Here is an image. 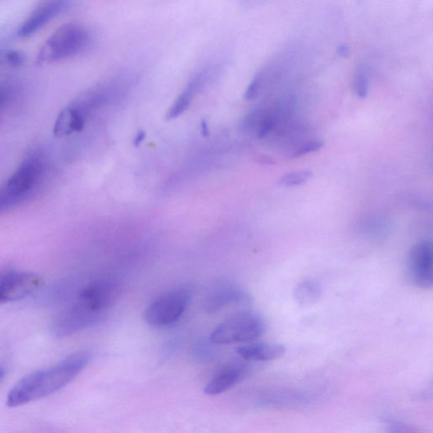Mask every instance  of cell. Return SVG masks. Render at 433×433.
Wrapping results in <instances>:
<instances>
[{"instance_id":"cb8c5ba5","label":"cell","mask_w":433,"mask_h":433,"mask_svg":"<svg viewBox=\"0 0 433 433\" xmlns=\"http://www.w3.org/2000/svg\"><path fill=\"white\" fill-rule=\"evenodd\" d=\"M350 53V47L346 44H341L337 48V55L339 57H348Z\"/></svg>"},{"instance_id":"7402d4cb","label":"cell","mask_w":433,"mask_h":433,"mask_svg":"<svg viewBox=\"0 0 433 433\" xmlns=\"http://www.w3.org/2000/svg\"><path fill=\"white\" fill-rule=\"evenodd\" d=\"M25 57L23 53L16 50H7L6 64L13 67L21 66L24 63Z\"/></svg>"},{"instance_id":"7c38bea8","label":"cell","mask_w":433,"mask_h":433,"mask_svg":"<svg viewBox=\"0 0 433 433\" xmlns=\"http://www.w3.org/2000/svg\"><path fill=\"white\" fill-rule=\"evenodd\" d=\"M238 355L248 361H270L285 355L286 348L280 343L252 342L237 348Z\"/></svg>"},{"instance_id":"9a60e30c","label":"cell","mask_w":433,"mask_h":433,"mask_svg":"<svg viewBox=\"0 0 433 433\" xmlns=\"http://www.w3.org/2000/svg\"><path fill=\"white\" fill-rule=\"evenodd\" d=\"M311 178H313V173L309 170L292 172V173L283 175L278 183L284 187H294V186L306 184Z\"/></svg>"},{"instance_id":"3957f363","label":"cell","mask_w":433,"mask_h":433,"mask_svg":"<svg viewBox=\"0 0 433 433\" xmlns=\"http://www.w3.org/2000/svg\"><path fill=\"white\" fill-rule=\"evenodd\" d=\"M91 34L77 23L60 27L42 45L38 53V63L49 64L77 55L90 44Z\"/></svg>"},{"instance_id":"5bb4252c","label":"cell","mask_w":433,"mask_h":433,"mask_svg":"<svg viewBox=\"0 0 433 433\" xmlns=\"http://www.w3.org/2000/svg\"><path fill=\"white\" fill-rule=\"evenodd\" d=\"M322 295L320 285L317 283L306 280L300 283L295 291V299L300 306L313 305L319 300Z\"/></svg>"},{"instance_id":"5b68a950","label":"cell","mask_w":433,"mask_h":433,"mask_svg":"<svg viewBox=\"0 0 433 433\" xmlns=\"http://www.w3.org/2000/svg\"><path fill=\"white\" fill-rule=\"evenodd\" d=\"M266 331V322L262 316L245 311L235 314L218 324L210 335V341L215 345L248 343L255 342Z\"/></svg>"},{"instance_id":"6da1fadb","label":"cell","mask_w":433,"mask_h":433,"mask_svg":"<svg viewBox=\"0 0 433 433\" xmlns=\"http://www.w3.org/2000/svg\"><path fill=\"white\" fill-rule=\"evenodd\" d=\"M91 360V353L82 350L71 354L55 366L31 372L10 390L7 396V406H24L60 391L73 382Z\"/></svg>"},{"instance_id":"44dd1931","label":"cell","mask_w":433,"mask_h":433,"mask_svg":"<svg viewBox=\"0 0 433 433\" xmlns=\"http://www.w3.org/2000/svg\"><path fill=\"white\" fill-rule=\"evenodd\" d=\"M275 125H276V121L272 117H264L262 122L260 123L259 127H257V137L263 139L266 137L271 131L273 130Z\"/></svg>"},{"instance_id":"d6986e66","label":"cell","mask_w":433,"mask_h":433,"mask_svg":"<svg viewBox=\"0 0 433 433\" xmlns=\"http://www.w3.org/2000/svg\"><path fill=\"white\" fill-rule=\"evenodd\" d=\"M323 141H321V140H313V141L304 143V144L296 148L295 151L292 153V157H297L309 155V153L319 151L320 149L323 148Z\"/></svg>"},{"instance_id":"7a4b0ae2","label":"cell","mask_w":433,"mask_h":433,"mask_svg":"<svg viewBox=\"0 0 433 433\" xmlns=\"http://www.w3.org/2000/svg\"><path fill=\"white\" fill-rule=\"evenodd\" d=\"M46 161L42 153L28 155L5 184L0 186V213L26 201L44 180Z\"/></svg>"},{"instance_id":"603a6c76","label":"cell","mask_w":433,"mask_h":433,"mask_svg":"<svg viewBox=\"0 0 433 433\" xmlns=\"http://www.w3.org/2000/svg\"><path fill=\"white\" fill-rule=\"evenodd\" d=\"M261 88V77L259 76H257L253 79L252 81L250 82L248 86V89L245 92V99L246 100H252L255 99L257 95L259 94V90Z\"/></svg>"},{"instance_id":"8992f818","label":"cell","mask_w":433,"mask_h":433,"mask_svg":"<svg viewBox=\"0 0 433 433\" xmlns=\"http://www.w3.org/2000/svg\"><path fill=\"white\" fill-rule=\"evenodd\" d=\"M119 296V285L111 279H101L92 283L82 289L75 300L77 305L90 313L105 317L107 310Z\"/></svg>"},{"instance_id":"e0dca14e","label":"cell","mask_w":433,"mask_h":433,"mask_svg":"<svg viewBox=\"0 0 433 433\" xmlns=\"http://www.w3.org/2000/svg\"><path fill=\"white\" fill-rule=\"evenodd\" d=\"M15 94V85L10 81H0V116L13 101Z\"/></svg>"},{"instance_id":"484cf974","label":"cell","mask_w":433,"mask_h":433,"mask_svg":"<svg viewBox=\"0 0 433 433\" xmlns=\"http://www.w3.org/2000/svg\"><path fill=\"white\" fill-rule=\"evenodd\" d=\"M201 132L203 137H209L210 135L209 123L207 120L203 119L201 121Z\"/></svg>"},{"instance_id":"30bf717a","label":"cell","mask_w":433,"mask_h":433,"mask_svg":"<svg viewBox=\"0 0 433 433\" xmlns=\"http://www.w3.org/2000/svg\"><path fill=\"white\" fill-rule=\"evenodd\" d=\"M73 2L66 0L58 1H45L39 3L21 25L18 35L21 38H27L42 29L53 17L60 15L69 9Z\"/></svg>"},{"instance_id":"277c9868","label":"cell","mask_w":433,"mask_h":433,"mask_svg":"<svg viewBox=\"0 0 433 433\" xmlns=\"http://www.w3.org/2000/svg\"><path fill=\"white\" fill-rule=\"evenodd\" d=\"M195 285L184 284L161 296L146 307L143 317L151 327L162 328L176 323L191 304Z\"/></svg>"},{"instance_id":"8fae6325","label":"cell","mask_w":433,"mask_h":433,"mask_svg":"<svg viewBox=\"0 0 433 433\" xmlns=\"http://www.w3.org/2000/svg\"><path fill=\"white\" fill-rule=\"evenodd\" d=\"M246 370L242 365H230L222 369L211 379L204 389L207 395H218L228 391L244 378Z\"/></svg>"},{"instance_id":"ffe728a7","label":"cell","mask_w":433,"mask_h":433,"mask_svg":"<svg viewBox=\"0 0 433 433\" xmlns=\"http://www.w3.org/2000/svg\"><path fill=\"white\" fill-rule=\"evenodd\" d=\"M264 116L262 111H255L246 116L241 123V130L243 131H249L253 130L255 127H259Z\"/></svg>"},{"instance_id":"ac0fdd59","label":"cell","mask_w":433,"mask_h":433,"mask_svg":"<svg viewBox=\"0 0 433 433\" xmlns=\"http://www.w3.org/2000/svg\"><path fill=\"white\" fill-rule=\"evenodd\" d=\"M191 100L185 98L184 95H179L176 100H175L173 105H172L166 114V120H172L180 117L181 114L185 112V110L189 108L191 105Z\"/></svg>"},{"instance_id":"52a82bcc","label":"cell","mask_w":433,"mask_h":433,"mask_svg":"<svg viewBox=\"0 0 433 433\" xmlns=\"http://www.w3.org/2000/svg\"><path fill=\"white\" fill-rule=\"evenodd\" d=\"M410 281L418 288L431 289L433 286V246L424 239L412 246L407 259Z\"/></svg>"},{"instance_id":"ba28073f","label":"cell","mask_w":433,"mask_h":433,"mask_svg":"<svg viewBox=\"0 0 433 433\" xmlns=\"http://www.w3.org/2000/svg\"><path fill=\"white\" fill-rule=\"evenodd\" d=\"M41 278L27 272H8L0 277V305L17 302L34 294L41 286Z\"/></svg>"},{"instance_id":"d4e9b609","label":"cell","mask_w":433,"mask_h":433,"mask_svg":"<svg viewBox=\"0 0 433 433\" xmlns=\"http://www.w3.org/2000/svg\"><path fill=\"white\" fill-rule=\"evenodd\" d=\"M146 132L144 131H141L138 132L137 135H135L133 142L135 148H137V146L142 144V143L143 142V141H144L146 138Z\"/></svg>"},{"instance_id":"4fadbf2b","label":"cell","mask_w":433,"mask_h":433,"mask_svg":"<svg viewBox=\"0 0 433 433\" xmlns=\"http://www.w3.org/2000/svg\"><path fill=\"white\" fill-rule=\"evenodd\" d=\"M84 117L75 110L73 107L68 105L59 114L53 125V134L57 137H64L74 133H79L85 127Z\"/></svg>"},{"instance_id":"9c48e42d","label":"cell","mask_w":433,"mask_h":433,"mask_svg":"<svg viewBox=\"0 0 433 433\" xmlns=\"http://www.w3.org/2000/svg\"><path fill=\"white\" fill-rule=\"evenodd\" d=\"M252 302L246 289L235 284H222L213 288L204 300V310L207 313H216L231 305H248Z\"/></svg>"},{"instance_id":"2e32d148","label":"cell","mask_w":433,"mask_h":433,"mask_svg":"<svg viewBox=\"0 0 433 433\" xmlns=\"http://www.w3.org/2000/svg\"><path fill=\"white\" fill-rule=\"evenodd\" d=\"M355 92L360 99H366L369 91V70L366 64L358 68L355 78Z\"/></svg>"},{"instance_id":"4316f807","label":"cell","mask_w":433,"mask_h":433,"mask_svg":"<svg viewBox=\"0 0 433 433\" xmlns=\"http://www.w3.org/2000/svg\"><path fill=\"white\" fill-rule=\"evenodd\" d=\"M5 370L3 369L2 367H0V384H1V382L3 381V378H5Z\"/></svg>"}]
</instances>
